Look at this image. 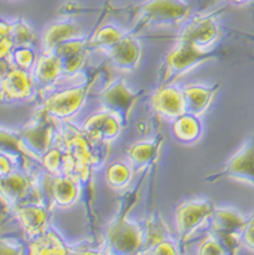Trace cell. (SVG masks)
I'll use <instances>...</instances> for the list:
<instances>
[{
	"mask_svg": "<svg viewBox=\"0 0 254 255\" xmlns=\"http://www.w3.org/2000/svg\"><path fill=\"white\" fill-rule=\"evenodd\" d=\"M144 232H146V246H144V250L148 249V247H151L152 245L158 243V242L171 238V234L169 228H167L166 223L163 221V219L158 213H154V215L148 217V220L144 224Z\"/></svg>",
	"mask_w": 254,
	"mask_h": 255,
	"instance_id": "26",
	"label": "cell"
},
{
	"mask_svg": "<svg viewBox=\"0 0 254 255\" xmlns=\"http://www.w3.org/2000/svg\"><path fill=\"white\" fill-rule=\"evenodd\" d=\"M171 123V133L177 141L182 144H193L201 137L203 124L199 116L185 112Z\"/></svg>",
	"mask_w": 254,
	"mask_h": 255,
	"instance_id": "23",
	"label": "cell"
},
{
	"mask_svg": "<svg viewBox=\"0 0 254 255\" xmlns=\"http://www.w3.org/2000/svg\"><path fill=\"white\" fill-rule=\"evenodd\" d=\"M219 57L220 50L218 49H200L195 45L177 41V44L167 52L163 59L158 75V84L162 86L176 83L178 79L191 72L196 67Z\"/></svg>",
	"mask_w": 254,
	"mask_h": 255,
	"instance_id": "5",
	"label": "cell"
},
{
	"mask_svg": "<svg viewBox=\"0 0 254 255\" xmlns=\"http://www.w3.org/2000/svg\"><path fill=\"white\" fill-rule=\"evenodd\" d=\"M59 130V121L35 110L29 124L18 130V140L24 155L30 160L39 162L49 148L56 141Z\"/></svg>",
	"mask_w": 254,
	"mask_h": 255,
	"instance_id": "6",
	"label": "cell"
},
{
	"mask_svg": "<svg viewBox=\"0 0 254 255\" xmlns=\"http://www.w3.org/2000/svg\"><path fill=\"white\" fill-rule=\"evenodd\" d=\"M248 219L234 208H216L210 219L211 232H214L227 254L238 253L241 246V232L246 226Z\"/></svg>",
	"mask_w": 254,
	"mask_h": 255,
	"instance_id": "11",
	"label": "cell"
},
{
	"mask_svg": "<svg viewBox=\"0 0 254 255\" xmlns=\"http://www.w3.org/2000/svg\"><path fill=\"white\" fill-rule=\"evenodd\" d=\"M114 14H125L133 20L131 33L136 34L146 27H170L182 25L191 16V7L185 0H144L121 8H112Z\"/></svg>",
	"mask_w": 254,
	"mask_h": 255,
	"instance_id": "2",
	"label": "cell"
},
{
	"mask_svg": "<svg viewBox=\"0 0 254 255\" xmlns=\"http://www.w3.org/2000/svg\"><path fill=\"white\" fill-rule=\"evenodd\" d=\"M0 152H4L10 156L15 157L20 166L24 170H27V160L29 157L24 155V152L20 148L19 140H18V132H12L4 128H0Z\"/></svg>",
	"mask_w": 254,
	"mask_h": 255,
	"instance_id": "25",
	"label": "cell"
},
{
	"mask_svg": "<svg viewBox=\"0 0 254 255\" xmlns=\"http://www.w3.org/2000/svg\"><path fill=\"white\" fill-rule=\"evenodd\" d=\"M162 142H163V137L157 136L151 140H140V141L133 142L125 149L128 162L131 163L135 172L144 171L157 162Z\"/></svg>",
	"mask_w": 254,
	"mask_h": 255,
	"instance_id": "20",
	"label": "cell"
},
{
	"mask_svg": "<svg viewBox=\"0 0 254 255\" xmlns=\"http://www.w3.org/2000/svg\"><path fill=\"white\" fill-rule=\"evenodd\" d=\"M122 128L124 127L120 123V120L105 109L88 116L82 124V129L87 136L95 141L106 142V144L117 140Z\"/></svg>",
	"mask_w": 254,
	"mask_h": 255,
	"instance_id": "17",
	"label": "cell"
},
{
	"mask_svg": "<svg viewBox=\"0 0 254 255\" xmlns=\"http://www.w3.org/2000/svg\"><path fill=\"white\" fill-rule=\"evenodd\" d=\"M12 68H14V65L10 59H0V83L8 76Z\"/></svg>",
	"mask_w": 254,
	"mask_h": 255,
	"instance_id": "35",
	"label": "cell"
},
{
	"mask_svg": "<svg viewBox=\"0 0 254 255\" xmlns=\"http://www.w3.org/2000/svg\"><path fill=\"white\" fill-rule=\"evenodd\" d=\"M197 254L203 255H225L227 254L225 246L222 245V242L219 241V238L211 232L203 239L200 245H199V249H197Z\"/></svg>",
	"mask_w": 254,
	"mask_h": 255,
	"instance_id": "29",
	"label": "cell"
},
{
	"mask_svg": "<svg viewBox=\"0 0 254 255\" xmlns=\"http://www.w3.org/2000/svg\"><path fill=\"white\" fill-rule=\"evenodd\" d=\"M80 35H83V33L75 19L64 18L56 20L44 30L41 38V50L42 53H53L59 45L67 42L69 39L78 38Z\"/></svg>",
	"mask_w": 254,
	"mask_h": 255,
	"instance_id": "19",
	"label": "cell"
},
{
	"mask_svg": "<svg viewBox=\"0 0 254 255\" xmlns=\"http://www.w3.org/2000/svg\"><path fill=\"white\" fill-rule=\"evenodd\" d=\"M241 245L254 253V217L252 220H248L241 232Z\"/></svg>",
	"mask_w": 254,
	"mask_h": 255,
	"instance_id": "32",
	"label": "cell"
},
{
	"mask_svg": "<svg viewBox=\"0 0 254 255\" xmlns=\"http://www.w3.org/2000/svg\"><path fill=\"white\" fill-rule=\"evenodd\" d=\"M226 1L233 5H244L246 4V3H249L250 0H226Z\"/></svg>",
	"mask_w": 254,
	"mask_h": 255,
	"instance_id": "37",
	"label": "cell"
},
{
	"mask_svg": "<svg viewBox=\"0 0 254 255\" xmlns=\"http://www.w3.org/2000/svg\"><path fill=\"white\" fill-rule=\"evenodd\" d=\"M215 205L207 198H192L181 202L176 209V227L178 239L181 245H185L192 235L207 224H210V219Z\"/></svg>",
	"mask_w": 254,
	"mask_h": 255,
	"instance_id": "8",
	"label": "cell"
},
{
	"mask_svg": "<svg viewBox=\"0 0 254 255\" xmlns=\"http://www.w3.org/2000/svg\"><path fill=\"white\" fill-rule=\"evenodd\" d=\"M143 93L144 91H135L131 89L125 79L117 78L113 79L99 91L98 99L102 105V109L114 114L122 127H127L133 109L137 101L142 98Z\"/></svg>",
	"mask_w": 254,
	"mask_h": 255,
	"instance_id": "7",
	"label": "cell"
},
{
	"mask_svg": "<svg viewBox=\"0 0 254 255\" xmlns=\"http://www.w3.org/2000/svg\"><path fill=\"white\" fill-rule=\"evenodd\" d=\"M220 84L215 83L212 86L207 84H189L182 89L185 112L201 117L210 109L211 103L219 91Z\"/></svg>",
	"mask_w": 254,
	"mask_h": 255,
	"instance_id": "21",
	"label": "cell"
},
{
	"mask_svg": "<svg viewBox=\"0 0 254 255\" xmlns=\"http://www.w3.org/2000/svg\"><path fill=\"white\" fill-rule=\"evenodd\" d=\"M143 254H150V255H176L180 254V249L177 242L173 238L165 239L152 245L151 247H148L146 250L143 251Z\"/></svg>",
	"mask_w": 254,
	"mask_h": 255,
	"instance_id": "30",
	"label": "cell"
},
{
	"mask_svg": "<svg viewBox=\"0 0 254 255\" xmlns=\"http://www.w3.org/2000/svg\"><path fill=\"white\" fill-rule=\"evenodd\" d=\"M99 72L101 68H95L84 76L82 72L78 83L50 94L37 110L56 121H67L73 118L83 108Z\"/></svg>",
	"mask_w": 254,
	"mask_h": 255,
	"instance_id": "4",
	"label": "cell"
},
{
	"mask_svg": "<svg viewBox=\"0 0 254 255\" xmlns=\"http://www.w3.org/2000/svg\"><path fill=\"white\" fill-rule=\"evenodd\" d=\"M23 246L11 238H0V254H22Z\"/></svg>",
	"mask_w": 254,
	"mask_h": 255,
	"instance_id": "33",
	"label": "cell"
},
{
	"mask_svg": "<svg viewBox=\"0 0 254 255\" xmlns=\"http://www.w3.org/2000/svg\"><path fill=\"white\" fill-rule=\"evenodd\" d=\"M11 20L0 16V39L11 38Z\"/></svg>",
	"mask_w": 254,
	"mask_h": 255,
	"instance_id": "36",
	"label": "cell"
},
{
	"mask_svg": "<svg viewBox=\"0 0 254 255\" xmlns=\"http://www.w3.org/2000/svg\"><path fill=\"white\" fill-rule=\"evenodd\" d=\"M37 91L31 72L14 67L8 76L0 83V103L11 105L26 102L34 98Z\"/></svg>",
	"mask_w": 254,
	"mask_h": 255,
	"instance_id": "15",
	"label": "cell"
},
{
	"mask_svg": "<svg viewBox=\"0 0 254 255\" xmlns=\"http://www.w3.org/2000/svg\"><path fill=\"white\" fill-rule=\"evenodd\" d=\"M20 163L15 159V157L10 156L4 152H0V178L8 175L10 172H12L16 168H19Z\"/></svg>",
	"mask_w": 254,
	"mask_h": 255,
	"instance_id": "31",
	"label": "cell"
},
{
	"mask_svg": "<svg viewBox=\"0 0 254 255\" xmlns=\"http://www.w3.org/2000/svg\"><path fill=\"white\" fill-rule=\"evenodd\" d=\"M10 60L15 68L31 72L35 61H37V56H35L34 50L30 48V45H24V46H15L10 56Z\"/></svg>",
	"mask_w": 254,
	"mask_h": 255,
	"instance_id": "28",
	"label": "cell"
},
{
	"mask_svg": "<svg viewBox=\"0 0 254 255\" xmlns=\"http://www.w3.org/2000/svg\"><path fill=\"white\" fill-rule=\"evenodd\" d=\"M133 174H135V170L131 166V163L117 160L106 167L105 181L110 189L120 191L129 186V183L132 182Z\"/></svg>",
	"mask_w": 254,
	"mask_h": 255,
	"instance_id": "24",
	"label": "cell"
},
{
	"mask_svg": "<svg viewBox=\"0 0 254 255\" xmlns=\"http://www.w3.org/2000/svg\"><path fill=\"white\" fill-rule=\"evenodd\" d=\"M54 144L64 148L75 159L79 177L83 183L90 182L94 171L106 160L110 145L93 140L84 133L82 127H76L69 120L59 121V130Z\"/></svg>",
	"mask_w": 254,
	"mask_h": 255,
	"instance_id": "1",
	"label": "cell"
},
{
	"mask_svg": "<svg viewBox=\"0 0 254 255\" xmlns=\"http://www.w3.org/2000/svg\"><path fill=\"white\" fill-rule=\"evenodd\" d=\"M223 178L245 182L254 186V134L245 142L240 151L226 163L225 167L219 172L212 174L206 179L214 183Z\"/></svg>",
	"mask_w": 254,
	"mask_h": 255,
	"instance_id": "12",
	"label": "cell"
},
{
	"mask_svg": "<svg viewBox=\"0 0 254 255\" xmlns=\"http://www.w3.org/2000/svg\"><path fill=\"white\" fill-rule=\"evenodd\" d=\"M109 64L121 72H133L142 59V45L136 34L125 31L114 44L105 52Z\"/></svg>",
	"mask_w": 254,
	"mask_h": 255,
	"instance_id": "14",
	"label": "cell"
},
{
	"mask_svg": "<svg viewBox=\"0 0 254 255\" xmlns=\"http://www.w3.org/2000/svg\"><path fill=\"white\" fill-rule=\"evenodd\" d=\"M220 12L222 10L189 16L182 23L176 39L180 42L195 45L200 49H211L212 45L219 39L220 29L218 16Z\"/></svg>",
	"mask_w": 254,
	"mask_h": 255,
	"instance_id": "10",
	"label": "cell"
},
{
	"mask_svg": "<svg viewBox=\"0 0 254 255\" xmlns=\"http://www.w3.org/2000/svg\"><path fill=\"white\" fill-rule=\"evenodd\" d=\"M152 110L159 117L173 121L181 114L185 113V102L182 89L176 83L162 84L150 99Z\"/></svg>",
	"mask_w": 254,
	"mask_h": 255,
	"instance_id": "16",
	"label": "cell"
},
{
	"mask_svg": "<svg viewBox=\"0 0 254 255\" xmlns=\"http://www.w3.org/2000/svg\"><path fill=\"white\" fill-rule=\"evenodd\" d=\"M14 48L15 45L11 38L0 39V59H10Z\"/></svg>",
	"mask_w": 254,
	"mask_h": 255,
	"instance_id": "34",
	"label": "cell"
},
{
	"mask_svg": "<svg viewBox=\"0 0 254 255\" xmlns=\"http://www.w3.org/2000/svg\"><path fill=\"white\" fill-rule=\"evenodd\" d=\"M131 198L121 202L118 215L106 227L102 242L103 254H142L146 246L144 226L129 220L127 212Z\"/></svg>",
	"mask_w": 254,
	"mask_h": 255,
	"instance_id": "3",
	"label": "cell"
},
{
	"mask_svg": "<svg viewBox=\"0 0 254 255\" xmlns=\"http://www.w3.org/2000/svg\"><path fill=\"white\" fill-rule=\"evenodd\" d=\"M39 185L50 208H69L80 200L83 193V183L76 175H50L45 172L39 174Z\"/></svg>",
	"mask_w": 254,
	"mask_h": 255,
	"instance_id": "9",
	"label": "cell"
},
{
	"mask_svg": "<svg viewBox=\"0 0 254 255\" xmlns=\"http://www.w3.org/2000/svg\"><path fill=\"white\" fill-rule=\"evenodd\" d=\"M31 76L38 91H49L63 78L61 61L54 53H42L31 69Z\"/></svg>",
	"mask_w": 254,
	"mask_h": 255,
	"instance_id": "18",
	"label": "cell"
},
{
	"mask_svg": "<svg viewBox=\"0 0 254 255\" xmlns=\"http://www.w3.org/2000/svg\"><path fill=\"white\" fill-rule=\"evenodd\" d=\"M11 39L15 46H24L34 42L35 34L30 25L23 18H15L11 20Z\"/></svg>",
	"mask_w": 254,
	"mask_h": 255,
	"instance_id": "27",
	"label": "cell"
},
{
	"mask_svg": "<svg viewBox=\"0 0 254 255\" xmlns=\"http://www.w3.org/2000/svg\"><path fill=\"white\" fill-rule=\"evenodd\" d=\"M29 254H72V245H68L59 231L49 226L41 235L30 239L27 243Z\"/></svg>",
	"mask_w": 254,
	"mask_h": 255,
	"instance_id": "22",
	"label": "cell"
},
{
	"mask_svg": "<svg viewBox=\"0 0 254 255\" xmlns=\"http://www.w3.org/2000/svg\"><path fill=\"white\" fill-rule=\"evenodd\" d=\"M11 212L29 241L41 235L50 226V206L45 202H22L15 205Z\"/></svg>",
	"mask_w": 254,
	"mask_h": 255,
	"instance_id": "13",
	"label": "cell"
}]
</instances>
